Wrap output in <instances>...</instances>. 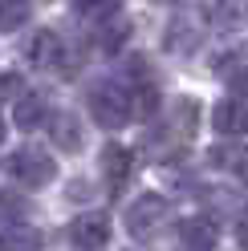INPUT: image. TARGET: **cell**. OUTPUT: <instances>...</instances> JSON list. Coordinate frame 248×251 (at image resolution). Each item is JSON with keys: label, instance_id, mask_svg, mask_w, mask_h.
<instances>
[{"label": "cell", "instance_id": "cell-1", "mask_svg": "<svg viewBox=\"0 0 248 251\" xmlns=\"http://www.w3.org/2000/svg\"><path fill=\"white\" fill-rule=\"evenodd\" d=\"M195 122H199V109H195V101H191V98H179V101H175V105L163 114L159 130H155V134L147 138V158H159V162H167V158H179V154L187 150L191 134H195Z\"/></svg>", "mask_w": 248, "mask_h": 251}, {"label": "cell", "instance_id": "cell-2", "mask_svg": "<svg viewBox=\"0 0 248 251\" xmlns=\"http://www.w3.org/2000/svg\"><path fill=\"white\" fill-rule=\"evenodd\" d=\"M90 114H94V122L106 126V130L126 126L130 122V89L118 85V81H102L90 93Z\"/></svg>", "mask_w": 248, "mask_h": 251}, {"label": "cell", "instance_id": "cell-3", "mask_svg": "<svg viewBox=\"0 0 248 251\" xmlns=\"http://www.w3.org/2000/svg\"><path fill=\"white\" fill-rule=\"evenodd\" d=\"M8 170H12V178H17L21 186H29V191H41V186H49L57 178V166H53V158L41 146H21L8 158Z\"/></svg>", "mask_w": 248, "mask_h": 251}, {"label": "cell", "instance_id": "cell-4", "mask_svg": "<svg viewBox=\"0 0 248 251\" xmlns=\"http://www.w3.org/2000/svg\"><path fill=\"white\" fill-rule=\"evenodd\" d=\"M208 33V17L199 8H179L171 25H167V53H175V57H187L199 49V41H204Z\"/></svg>", "mask_w": 248, "mask_h": 251}, {"label": "cell", "instance_id": "cell-5", "mask_svg": "<svg viewBox=\"0 0 248 251\" xmlns=\"http://www.w3.org/2000/svg\"><path fill=\"white\" fill-rule=\"evenodd\" d=\"M167 219H171V202L163 195H143V199H134L126 207V231L134 239H151Z\"/></svg>", "mask_w": 248, "mask_h": 251}, {"label": "cell", "instance_id": "cell-6", "mask_svg": "<svg viewBox=\"0 0 248 251\" xmlns=\"http://www.w3.org/2000/svg\"><path fill=\"white\" fill-rule=\"evenodd\" d=\"M65 235H69V243L77 251H98V247H106V239H110V219H106L102 211H86V215H77L65 227Z\"/></svg>", "mask_w": 248, "mask_h": 251}, {"label": "cell", "instance_id": "cell-7", "mask_svg": "<svg viewBox=\"0 0 248 251\" xmlns=\"http://www.w3.org/2000/svg\"><path fill=\"white\" fill-rule=\"evenodd\" d=\"M45 118H49V109H45L41 93H21L17 105H12V122H17V130H25V134H33Z\"/></svg>", "mask_w": 248, "mask_h": 251}, {"label": "cell", "instance_id": "cell-8", "mask_svg": "<svg viewBox=\"0 0 248 251\" xmlns=\"http://www.w3.org/2000/svg\"><path fill=\"white\" fill-rule=\"evenodd\" d=\"M216 247V223L212 219H187L183 223V235H179V251H212Z\"/></svg>", "mask_w": 248, "mask_h": 251}, {"label": "cell", "instance_id": "cell-9", "mask_svg": "<svg viewBox=\"0 0 248 251\" xmlns=\"http://www.w3.org/2000/svg\"><path fill=\"white\" fill-rule=\"evenodd\" d=\"M244 118H248V114H244V101L232 98V101H220V105H216V118H212V122H216V130H220L224 138H240V134H244Z\"/></svg>", "mask_w": 248, "mask_h": 251}, {"label": "cell", "instance_id": "cell-10", "mask_svg": "<svg viewBox=\"0 0 248 251\" xmlns=\"http://www.w3.org/2000/svg\"><path fill=\"white\" fill-rule=\"evenodd\" d=\"M49 130H53V142L65 150V154H77V150H82V126H77L73 114H53V118H49Z\"/></svg>", "mask_w": 248, "mask_h": 251}, {"label": "cell", "instance_id": "cell-11", "mask_svg": "<svg viewBox=\"0 0 248 251\" xmlns=\"http://www.w3.org/2000/svg\"><path fill=\"white\" fill-rule=\"evenodd\" d=\"M102 170H106V178H110L114 186H122V182L130 178V154L122 150L118 142H110V146L102 150Z\"/></svg>", "mask_w": 248, "mask_h": 251}, {"label": "cell", "instance_id": "cell-12", "mask_svg": "<svg viewBox=\"0 0 248 251\" xmlns=\"http://www.w3.org/2000/svg\"><path fill=\"white\" fill-rule=\"evenodd\" d=\"M25 53H29L33 65H53V61H61V41H57L53 33H37L33 45H29Z\"/></svg>", "mask_w": 248, "mask_h": 251}, {"label": "cell", "instance_id": "cell-13", "mask_svg": "<svg viewBox=\"0 0 248 251\" xmlns=\"http://www.w3.org/2000/svg\"><path fill=\"white\" fill-rule=\"evenodd\" d=\"M29 0H0V33H17L29 21Z\"/></svg>", "mask_w": 248, "mask_h": 251}, {"label": "cell", "instance_id": "cell-14", "mask_svg": "<svg viewBox=\"0 0 248 251\" xmlns=\"http://www.w3.org/2000/svg\"><path fill=\"white\" fill-rule=\"evenodd\" d=\"M212 162H228L232 175H244V146H240V138H228V146H216Z\"/></svg>", "mask_w": 248, "mask_h": 251}, {"label": "cell", "instance_id": "cell-15", "mask_svg": "<svg viewBox=\"0 0 248 251\" xmlns=\"http://www.w3.org/2000/svg\"><path fill=\"white\" fill-rule=\"evenodd\" d=\"M155 109H159V93L151 85H143L138 93H130V118H151Z\"/></svg>", "mask_w": 248, "mask_h": 251}, {"label": "cell", "instance_id": "cell-16", "mask_svg": "<svg viewBox=\"0 0 248 251\" xmlns=\"http://www.w3.org/2000/svg\"><path fill=\"white\" fill-rule=\"evenodd\" d=\"M114 8H118V0H77V12L82 17H94V21L114 17Z\"/></svg>", "mask_w": 248, "mask_h": 251}, {"label": "cell", "instance_id": "cell-17", "mask_svg": "<svg viewBox=\"0 0 248 251\" xmlns=\"http://www.w3.org/2000/svg\"><path fill=\"white\" fill-rule=\"evenodd\" d=\"M29 207H25V199L21 195H12V191H4L0 195V219H21Z\"/></svg>", "mask_w": 248, "mask_h": 251}, {"label": "cell", "instance_id": "cell-18", "mask_svg": "<svg viewBox=\"0 0 248 251\" xmlns=\"http://www.w3.org/2000/svg\"><path fill=\"white\" fill-rule=\"evenodd\" d=\"M8 251H41V235L37 231H17V239L4 243Z\"/></svg>", "mask_w": 248, "mask_h": 251}, {"label": "cell", "instance_id": "cell-19", "mask_svg": "<svg viewBox=\"0 0 248 251\" xmlns=\"http://www.w3.org/2000/svg\"><path fill=\"white\" fill-rule=\"evenodd\" d=\"M4 93H17V77H0V98Z\"/></svg>", "mask_w": 248, "mask_h": 251}, {"label": "cell", "instance_id": "cell-20", "mask_svg": "<svg viewBox=\"0 0 248 251\" xmlns=\"http://www.w3.org/2000/svg\"><path fill=\"white\" fill-rule=\"evenodd\" d=\"M0 142H4V122H0Z\"/></svg>", "mask_w": 248, "mask_h": 251}, {"label": "cell", "instance_id": "cell-21", "mask_svg": "<svg viewBox=\"0 0 248 251\" xmlns=\"http://www.w3.org/2000/svg\"><path fill=\"white\" fill-rule=\"evenodd\" d=\"M0 251H4V239H0Z\"/></svg>", "mask_w": 248, "mask_h": 251}]
</instances>
